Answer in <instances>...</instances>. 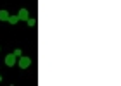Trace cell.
I'll return each instance as SVG.
<instances>
[{
    "label": "cell",
    "mask_w": 121,
    "mask_h": 86,
    "mask_svg": "<svg viewBox=\"0 0 121 86\" xmlns=\"http://www.w3.org/2000/svg\"><path fill=\"white\" fill-rule=\"evenodd\" d=\"M9 16H10V14H9L5 9L0 10V21H7V19H9Z\"/></svg>",
    "instance_id": "277c9868"
},
{
    "label": "cell",
    "mask_w": 121,
    "mask_h": 86,
    "mask_svg": "<svg viewBox=\"0 0 121 86\" xmlns=\"http://www.w3.org/2000/svg\"><path fill=\"white\" fill-rule=\"evenodd\" d=\"M12 53H14V55H16V57H21V55H23V52H21V50H19V48H16V50H14Z\"/></svg>",
    "instance_id": "52a82bcc"
},
{
    "label": "cell",
    "mask_w": 121,
    "mask_h": 86,
    "mask_svg": "<svg viewBox=\"0 0 121 86\" xmlns=\"http://www.w3.org/2000/svg\"><path fill=\"white\" fill-rule=\"evenodd\" d=\"M17 17H19V21H28V19H30V12H28V9H21L19 12H17Z\"/></svg>",
    "instance_id": "3957f363"
},
{
    "label": "cell",
    "mask_w": 121,
    "mask_h": 86,
    "mask_svg": "<svg viewBox=\"0 0 121 86\" xmlns=\"http://www.w3.org/2000/svg\"><path fill=\"white\" fill-rule=\"evenodd\" d=\"M7 21H9L10 24H17V23H19V17H17V16H9Z\"/></svg>",
    "instance_id": "5b68a950"
},
{
    "label": "cell",
    "mask_w": 121,
    "mask_h": 86,
    "mask_svg": "<svg viewBox=\"0 0 121 86\" xmlns=\"http://www.w3.org/2000/svg\"><path fill=\"white\" fill-rule=\"evenodd\" d=\"M5 66H7V67L16 66V55H14V53H9V55L5 57Z\"/></svg>",
    "instance_id": "7a4b0ae2"
},
{
    "label": "cell",
    "mask_w": 121,
    "mask_h": 86,
    "mask_svg": "<svg viewBox=\"0 0 121 86\" xmlns=\"http://www.w3.org/2000/svg\"><path fill=\"white\" fill-rule=\"evenodd\" d=\"M0 83H2V74H0Z\"/></svg>",
    "instance_id": "ba28073f"
},
{
    "label": "cell",
    "mask_w": 121,
    "mask_h": 86,
    "mask_svg": "<svg viewBox=\"0 0 121 86\" xmlns=\"http://www.w3.org/2000/svg\"><path fill=\"white\" fill-rule=\"evenodd\" d=\"M17 66H19L21 69H28V67L31 66V59H30V57L21 55V57H19V62H17Z\"/></svg>",
    "instance_id": "6da1fadb"
},
{
    "label": "cell",
    "mask_w": 121,
    "mask_h": 86,
    "mask_svg": "<svg viewBox=\"0 0 121 86\" xmlns=\"http://www.w3.org/2000/svg\"><path fill=\"white\" fill-rule=\"evenodd\" d=\"M26 23H28V26H30V28H33V26H35V24H36V21H35V19H31V17H30L28 21H26Z\"/></svg>",
    "instance_id": "8992f818"
}]
</instances>
